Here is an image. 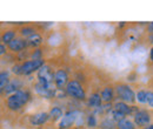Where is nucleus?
I'll list each match as a JSON object with an SVG mask.
<instances>
[{
  "mask_svg": "<svg viewBox=\"0 0 153 129\" xmlns=\"http://www.w3.org/2000/svg\"><path fill=\"white\" fill-rule=\"evenodd\" d=\"M31 100V93L28 91H19L16 94L10 95L6 99V107L7 109L12 111H19L20 108H22L25 105H27V102Z\"/></svg>",
  "mask_w": 153,
  "mask_h": 129,
  "instance_id": "1",
  "label": "nucleus"
},
{
  "mask_svg": "<svg viewBox=\"0 0 153 129\" xmlns=\"http://www.w3.org/2000/svg\"><path fill=\"white\" fill-rule=\"evenodd\" d=\"M114 91L115 95L119 97V100L125 102V103H128L132 106L137 101V99H135L137 93H134L132 87L126 85V83H117L114 86Z\"/></svg>",
  "mask_w": 153,
  "mask_h": 129,
  "instance_id": "2",
  "label": "nucleus"
},
{
  "mask_svg": "<svg viewBox=\"0 0 153 129\" xmlns=\"http://www.w3.org/2000/svg\"><path fill=\"white\" fill-rule=\"evenodd\" d=\"M65 93L70 97H73L76 100L82 101L86 99V92L78 80H70V82L67 83V86L65 88Z\"/></svg>",
  "mask_w": 153,
  "mask_h": 129,
  "instance_id": "3",
  "label": "nucleus"
},
{
  "mask_svg": "<svg viewBox=\"0 0 153 129\" xmlns=\"http://www.w3.org/2000/svg\"><path fill=\"white\" fill-rule=\"evenodd\" d=\"M54 75L56 73L52 72L51 67L47 65H44L38 72H37V79L38 82L42 86H53L54 82Z\"/></svg>",
  "mask_w": 153,
  "mask_h": 129,
  "instance_id": "4",
  "label": "nucleus"
},
{
  "mask_svg": "<svg viewBox=\"0 0 153 129\" xmlns=\"http://www.w3.org/2000/svg\"><path fill=\"white\" fill-rule=\"evenodd\" d=\"M45 65V61L42 59L40 60H27L21 63V72L22 75H30V74L38 72L39 69Z\"/></svg>",
  "mask_w": 153,
  "mask_h": 129,
  "instance_id": "5",
  "label": "nucleus"
},
{
  "mask_svg": "<svg viewBox=\"0 0 153 129\" xmlns=\"http://www.w3.org/2000/svg\"><path fill=\"white\" fill-rule=\"evenodd\" d=\"M79 111H68L62 116V119L59 122V129H70L72 128L76 122Z\"/></svg>",
  "mask_w": 153,
  "mask_h": 129,
  "instance_id": "6",
  "label": "nucleus"
},
{
  "mask_svg": "<svg viewBox=\"0 0 153 129\" xmlns=\"http://www.w3.org/2000/svg\"><path fill=\"white\" fill-rule=\"evenodd\" d=\"M133 122L135 123V126L140 127V128H145L149 125H151V120L152 116L150 114V111L146 109H140L135 115L133 116Z\"/></svg>",
  "mask_w": 153,
  "mask_h": 129,
  "instance_id": "7",
  "label": "nucleus"
},
{
  "mask_svg": "<svg viewBox=\"0 0 153 129\" xmlns=\"http://www.w3.org/2000/svg\"><path fill=\"white\" fill-rule=\"evenodd\" d=\"M68 82H70V80H68L67 72L65 69H58L54 75V85H56L58 91L65 89Z\"/></svg>",
  "mask_w": 153,
  "mask_h": 129,
  "instance_id": "8",
  "label": "nucleus"
},
{
  "mask_svg": "<svg viewBox=\"0 0 153 129\" xmlns=\"http://www.w3.org/2000/svg\"><path fill=\"white\" fill-rule=\"evenodd\" d=\"M48 120H50V114L46 111H40V113L33 114L30 117V123H31V126L39 127V126H44Z\"/></svg>",
  "mask_w": 153,
  "mask_h": 129,
  "instance_id": "9",
  "label": "nucleus"
},
{
  "mask_svg": "<svg viewBox=\"0 0 153 129\" xmlns=\"http://www.w3.org/2000/svg\"><path fill=\"white\" fill-rule=\"evenodd\" d=\"M27 46H28L27 39H24V38H16L11 43L7 45L8 49H10L11 52H13V53L22 52V49H25Z\"/></svg>",
  "mask_w": 153,
  "mask_h": 129,
  "instance_id": "10",
  "label": "nucleus"
},
{
  "mask_svg": "<svg viewBox=\"0 0 153 129\" xmlns=\"http://www.w3.org/2000/svg\"><path fill=\"white\" fill-rule=\"evenodd\" d=\"M21 82L19 81V79H13L12 81H10L7 85H6V87L1 91V93L5 92V94H7V95H12V94H16L17 92H19L21 91L20 88H21Z\"/></svg>",
  "mask_w": 153,
  "mask_h": 129,
  "instance_id": "11",
  "label": "nucleus"
},
{
  "mask_svg": "<svg viewBox=\"0 0 153 129\" xmlns=\"http://www.w3.org/2000/svg\"><path fill=\"white\" fill-rule=\"evenodd\" d=\"M100 95H101L102 102H105V103H110V102L114 99V95H115L114 88L111 87V86H106V87L100 92Z\"/></svg>",
  "mask_w": 153,
  "mask_h": 129,
  "instance_id": "12",
  "label": "nucleus"
},
{
  "mask_svg": "<svg viewBox=\"0 0 153 129\" xmlns=\"http://www.w3.org/2000/svg\"><path fill=\"white\" fill-rule=\"evenodd\" d=\"M87 102H88V106L92 107V108H101L102 99H101L100 93H92V94L88 96Z\"/></svg>",
  "mask_w": 153,
  "mask_h": 129,
  "instance_id": "13",
  "label": "nucleus"
},
{
  "mask_svg": "<svg viewBox=\"0 0 153 129\" xmlns=\"http://www.w3.org/2000/svg\"><path fill=\"white\" fill-rule=\"evenodd\" d=\"M16 33H17L16 29H6L1 35V43L4 45L11 43L16 39Z\"/></svg>",
  "mask_w": 153,
  "mask_h": 129,
  "instance_id": "14",
  "label": "nucleus"
},
{
  "mask_svg": "<svg viewBox=\"0 0 153 129\" xmlns=\"http://www.w3.org/2000/svg\"><path fill=\"white\" fill-rule=\"evenodd\" d=\"M27 43L30 47H33V48H37L39 47L41 43H42V38L39 33H34L33 35H31L30 38H27Z\"/></svg>",
  "mask_w": 153,
  "mask_h": 129,
  "instance_id": "15",
  "label": "nucleus"
},
{
  "mask_svg": "<svg viewBox=\"0 0 153 129\" xmlns=\"http://www.w3.org/2000/svg\"><path fill=\"white\" fill-rule=\"evenodd\" d=\"M117 129H135V123L130 119H124L117 123Z\"/></svg>",
  "mask_w": 153,
  "mask_h": 129,
  "instance_id": "16",
  "label": "nucleus"
},
{
  "mask_svg": "<svg viewBox=\"0 0 153 129\" xmlns=\"http://www.w3.org/2000/svg\"><path fill=\"white\" fill-rule=\"evenodd\" d=\"M100 129H115L117 128V125H115V122L112 120V119H104V120H101V122L99 123V126H98Z\"/></svg>",
  "mask_w": 153,
  "mask_h": 129,
  "instance_id": "17",
  "label": "nucleus"
},
{
  "mask_svg": "<svg viewBox=\"0 0 153 129\" xmlns=\"http://www.w3.org/2000/svg\"><path fill=\"white\" fill-rule=\"evenodd\" d=\"M85 122H86V126L91 129L96 128V127L99 126V125H98V120H97L94 114H88V115L86 116V119H85Z\"/></svg>",
  "mask_w": 153,
  "mask_h": 129,
  "instance_id": "18",
  "label": "nucleus"
},
{
  "mask_svg": "<svg viewBox=\"0 0 153 129\" xmlns=\"http://www.w3.org/2000/svg\"><path fill=\"white\" fill-rule=\"evenodd\" d=\"M48 114H50V119L54 121L62 116V109L60 107H52L51 111H48Z\"/></svg>",
  "mask_w": 153,
  "mask_h": 129,
  "instance_id": "19",
  "label": "nucleus"
},
{
  "mask_svg": "<svg viewBox=\"0 0 153 129\" xmlns=\"http://www.w3.org/2000/svg\"><path fill=\"white\" fill-rule=\"evenodd\" d=\"M20 33H21V35L24 38H30L31 35H33L34 33H37L36 32V29L33 28V27H31V26H25V27H22L21 29H20Z\"/></svg>",
  "mask_w": 153,
  "mask_h": 129,
  "instance_id": "20",
  "label": "nucleus"
},
{
  "mask_svg": "<svg viewBox=\"0 0 153 129\" xmlns=\"http://www.w3.org/2000/svg\"><path fill=\"white\" fill-rule=\"evenodd\" d=\"M111 119L114 121V122H120V121H123L124 119H126V115H124L123 113H120V111H115L114 108L112 109V111H111Z\"/></svg>",
  "mask_w": 153,
  "mask_h": 129,
  "instance_id": "21",
  "label": "nucleus"
},
{
  "mask_svg": "<svg viewBox=\"0 0 153 129\" xmlns=\"http://www.w3.org/2000/svg\"><path fill=\"white\" fill-rule=\"evenodd\" d=\"M8 82H10V80H8V72L2 71L1 74H0V91H2Z\"/></svg>",
  "mask_w": 153,
  "mask_h": 129,
  "instance_id": "22",
  "label": "nucleus"
},
{
  "mask_svg": "<svg viewBox=\"0 0 153 129\" xmlns=\"http://www.w3.org/2000/svg\"><path fill=\"white\" fill-rule=\"evenodd\" d=\"M146 91H139V92L137 93V95H135V99H137V101L139 102V103H141V105H144V103H147V96H146Z\"/></svg>",
  "mask_w": 153,
  "mask_h": 129,
  "instance_id": "23",
  "label": "nucleus"
},
{
  "mask_svg": "<svg viewBox=\"0 0 153 129\" xmlns=\"http://www.w3.org/2000/svg\"><path fill=\"white\" fill-rule=\"evenodd\" d=\"M41 55H42L41 49H40V48H37V49L32 53V60H40V59H42Z\"/></svg>",
  "mask_w": 153,
  "mask_h": 129,
  "instance_id": "24",
  "label": "nucleus"
},
{
  "mask_svg": "<svg viewBox=\"0 0 153 129\" xmlns=\"http://www.w3.org/2000/svg\"><path fill=\"white\" fill-rule=\"evenodd\" d=\"M12 73L16 74V75H22V72H21V65H13L12 67Z\"/></svg>",
  "mask_w": 153,
  "mask_h": 129,
  "instance_id": "25",
  "label": "nucleus"
},
{
  "mask_svg": "<svg viewBox=\"0 0 153 129\" xmlns=\"http://www.w3.org/2000/svg\"><path fill=\"white\" fill-rule=\"evenodd\" d=\"M146 96H147V105H149L151 108H153V92L147 91Z\"/></svg>",
  "mask_w": 153,
  "mask_h": 129,
  "instance_id": "26",
  "label": "nucleus"
},
{
  "mask_svg": "<svg viewBox=\"0 0 153 129\" xmlns=\"http://www.w3.org/2000/svg\"><path fill=\"white\" fill-rule=\"evenodd\" d=\"M135 77H137V74H135V72L131 73L130 75H127V80H128V81H135Z\"/></svg>",
  "mask_w": 153,
  "mask_h": 129,
  "instance_id": "27",
  "label": "nucleus"
},
{
  "mask_svg": "<svg viewBox=\"0 0 153 129\" xmlns=\"http://www.w3.org/2000/svg\"><path fill=\"white\" fill-rule=\"evenodd\" d=\"M5 53H6V47H5V45H4V43H1V45H0V54H1V55H4Z\"/></svg>",
  "mask_w": 153,
  "mask_h": 129,
  "instance_id": "28",
  "label": "nucleus"
},
{
  "mask_svg": "<svg viewBox=\"0 0 153 129\" xmlns=\"http://www.w3.org/2000/svg\"><path fill=\"white\" fill-rule=\"evenodd\" d=\"M147 31H149L150 34H153V22H150L147 25Z\"/></svg>",
  "mask_w": 153,
  "mask_h": 129,
  "instance_id": "29",
  "label": "nucleus"
},
{
  "mask_svg": "<svg viewBox=\"0 0 153 129\" xmlns=\"http://www.w3.org/2000/svg\"><path fill=\"white\" fill-rule=\"evenodd\" d=\"M150 60L153 62V47L151 48V52H150Z\"/></svg>",
  "mask_w": 153,
  "mask_h": 129,
  "instance_id": "30",
  "label": "nucleus"
},
{
  "mask_svg": "<svg viewBox=\"0 0 153 129\" xmlns=\"http://www.w3.org/2000/svg\"><path fill=\"white\" fill-rule=\"evenodd\" d=\"M143 129H153V123H151V125H149L147 127H145V128H143Z\"/></svg>",
  "mask_w": 153,
  "mask_h": 129,
  "instance_id": "31",
  "label": "nucleus"
},
{
  "mask_svg": "<svg viewBox=\"0 0 153 129\" xmlns=\"http://www.w3.org/2000/svg\"><path fill=\"white\" fill-rule=\"evenodd\" d=\"M150 40H151V42H153V34L151 35V37H150Z\"/></svg>",
  "mask_w": 153,
  "mask_h": 129,
  "instance_id": "32",
  "label": "nucleus"
}]
</instances>
